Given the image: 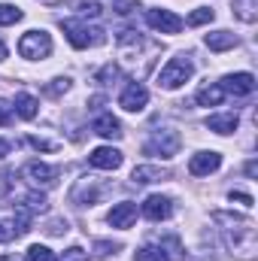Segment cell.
<instances>
[{
    "label": "cell",
    "mask_w": 258,
    "mask_h": 261,
    "mask_svg": "<svg viewBox=\"0 0 258 261\" xmlns=\"http://www.w3.org/2000/svg\"><path fill=\"white\" fill-rule=\"evenodd\" d=\"M213 222L222 225V237L228 249L240 258H255V225L246 216H231V213H213Z\"/></svg>",
    "instance_id": "cell-1"
},
{
    "label": "cell",
    "mask_w": 258,
    "mask_h": 261,
    "mask_svg": "<svg viewBox=\"0 0 258 261\" xmlns=\"http://www.w3.org/2000/svg\"><path fill=\"white\" fill-rule=\"evenodd\" d=\"M61 31L67 34L73 49H88V46H104L107 43V31L104 28H91L82 18H61Z\"/></svg>",
    "instance_id": "cell-2"
},
{
    "label": "cell",
    "mask_w": 258,
    "mask_h": 261,
    "mask_svg": "<svg viewBox=\"0 0 258 261\" xmlns=\"http://www.w3.org/2000/svg\"><path fill=\"white\" fill-rule=\"evenodd\" d=\"M192 73H194L192 58H189V55H176V58H170L167 64L161 67V73H158V85L167 88V91H173V88L186 85V82L192 79Z\"/></svg>",
    "instance_id": "cell-3"
},
{
    "label": "cell",
    "mask_w": 258,
    "mask_h": 261,
    "mask_svg": "<svg viewBox=\"0 0 258 261\" xmlns=\"http://www.w3.org/2000/svg\"><path fill=\"white\" fill-rule=\"evenodd\" d=\"M18 55L28 58V61L49 58L52 55V34H46V31H28L18 40Z\"/></svg>",
    "instance_id": "cell-4"
},
{
    "label": "cell",
    "mask_w": 258,
    "mask_h": 261,
    "mask_svg": "<svg viewBox=\"0 0 258 261\" xmlns=\"http://www.w3.org/2000/svg\"><path fill=\"white\" fill-rule=\"evenodd\" d=\"M179 146H183L179 134L167 128V130H155V134L146 140L143 152H146V155H155V158H173V155L179 152Z\"/></svg>",
    "instance_id": "cell-5"
},
{
    "label": "cell",
    "mask_w": 258,
    "mask_h": 261,
    "mask_svg": "<svg viewBox=\"0 0 258 261\" xmlns=\"http://www.w3.org/2000/svg\"><path fill=\"white\" fill-rule=\"evenodd\" d=\"M104 195V189L97 186V179L94 176H82V179H76V186L70 189V203L73 206H91V203H97Z\"/></svg>",
    "instance_id": "cell-6"
},
{
    "label": "cell",
    "mask_w": 258,
    "mask_h": 261,
    "mask_svg": "<svg viewBox=\"0 0 258 261\" xmlns=\"http://www.w3.org/2000/svg\"><path fill=\"white\" fill-rule=\"evenodd\" d=\"M146 24L155 28V31H161V34H179L186 28V21L176 12H170V9H149L146 12Z\"/></svg>",
    "instance_id": "cell-7"
},
{
    "label": "cell",
    "mask_w": 258,
    "mask_h": 261,
    "mask_svg": "<svg viewBox=\"0 0 258 261\" xmlns=\"http://www.w3.org/2000/svg\"><path fill=\"white\" fill-rule=\"evenodd\" d=\"M21 173H24V176L31 179V186H37V189H49V186L58 182V167L43 164V161H28Z\"/></svg>",
    "instance_id": "cell-8"
},
{
    "label": "cell",
    "mask_w": 258,
    "mask_h": 261,
    "mask_svg": "<svg viewBox=\"0 0 258 261\" xmlns=\"http://www.w3.org/2000/svg\"><path fill=\"white\" fill-rule=\"evenodd\" d=\"M219 85H222V91H225V94L246 97V94H252V91H255V76H252V73H228Z\"/></svg>",
    "instance_id": "cell-9"
},
{
    "label": "cell",
    "mask_w": 258,
    "mask_h": 261,
    "mask_svg": "<svg viewBox=\"0 0 258 261\" xmlns=\"http://www.w3.org/2000/svg\"><path fill=\"white\" fill-rule=\"evenodd\" d=\"M143 216L152 219V222H161V219H170L173 216V200L167 195H149L143 200Z\"/></svg>",
    "instance_id": "cell-10"
},
{
    "label": "cell",
    "mask_w": 258,
    "mask_h": 261,
    "mask_svg": "<svg viewBox=\"0 0 258 261\" xmlns=\"http://www.w3.org/2000/svg\"><path fill=\"white\" fill-rule=\"evenodd\" d=\"M146 103H149V91H146L143 82H131L128 88L122 91V97H119V107L128 110V113H140Z\"/></svg>",
    "instance_id": "cell-11"
},
{
    "label": "cell",
    "mask_w": 258,
    "mask_h": 261,
    "mask_svg": "<svg viewBox=\"0 0 258 261\" xmlns=\"http://www.w3.org/2000/svg\"><path fill=\"white\" fill-rule=\"evenodd\" d=\"M88 164L97 167V170H119V167H122V152L113 149V146H97V149L88 155Z\"/></svg>",
    "instance_id": "cell-12"
},
{
    "label": "cell",
    "mask_w": 258,
    "mask_h": 261,
    "mask_svg": "<svg viewBox=\"0 0 258 261\" xmlns=\"http://www.w3.org/2000/svg\"><path fill=\"white\" fill-rule=\"evenodd\" d=\"M219 167H222V155L219 152H197V155H192V161H189V173L192 176H210Z\"/></svg>",
    "instance_id": "cell-13"
},
{
    "label": "cell",
    "mask_w": 258,
    "mask_h": 261,
    "mask_svg": "<svg viewBox=\"0 0 258 261\" xmlns=\"http://www.w3.org/2000/svg\"><path fill=\"white\" fill-rule=\"evenodd\" d=\"M107 222L113 225V228H131L134 222H137V206L131 203V200H122V203H116L113 210H110V216H107Z\"/></svg>",
    "instance_id": "cell-14"
},
{
    "label": "cell",
    "mask_w": 258,
    "mask_h": 261,
    "mask_svg": "<svg viewBox=\"0 0 258 261\" xmlns=\"http://www.w3.org/2000/svg\"><path fill=\"white\" fill-rule=\"evenodd\" d=\"M131 179H134L137 186H149V182L170 179V170H164V167H155V164H140V167H134Z\"/></svg>",
    "instance_id": "cell-15"
},
{
    "label": "cell",
    "mask_w": 258,
    "mask_h": 261,
    "mask_svg": "<svg viewBox=\"0 0 258 261\" xmlns=\"http://www.w3.org/2000/svg\"><path fill=\"white\" fill-rule=\"evenodd\" d=\"M91 130L100 134V137H107V140H119V137H122V125H119V119H116L113 113H100V116L91 122Z\"/></svg>",
    "instance_id": "cell-16"
},
{
    "label": "cell",
    "mask_w": 258,
    "mask_h": 261,
    "mask_svg": "<svg viewBox=\"0 0 258 261\" xmlns=\"http://www.w3.org/2000/svg\"><path fill=\"white\" fill-rule=\"evenodd\" d=\"M237 125H240V116L237 113H219V116H210L207 119V128L216 130V134H234L237 130Z\"/></svg>",
    "instance_id": "cell-17"
},
{
    "label": "cell",
    "mask_w": 258,
    "mask_h": 261,
    "mask_svg": "<svg viewBox=\"0 0 258 261\" xmlns=\"http://www.w3.org/2000/svg\"><path fill=\"white\" fill-rule=\"evenodd\" d=\"M203 43H207L213 52H225V49H234V46H237V37H234L231 31H213V34L203 37Z\"/></svg>",
    "instance_id": "cell-18"
},
{
    "label": "cell",
    "mask_w": 258,
    "mask_h": 261,
    "mask_svg": "<svg viewBox=\"0 0 258 261\" xmlns=\"http://www.w3.org/2000/svg\"><path fill=\"white\" fill-rule=\"evenodd\" d=\"M12 110L21 116V119H37V113H40V103H37V97L34 94H18L15 97V103H12Z\"/></svg>",
    "instance_id": "cell-19"
},
{
    "label": "cell",
    "mask_w": 258,
    "mask_h": 261,
    "mask_svg": "<svg viewBox=\"0 0 258 261\" xmlns=\"http://www.w3.org/2000/svg\"><path fill=\"white\" fill-rule=\"evenodd\" d=\"M194 100H197L200 107H219V103L225 100V91H222V85H207V88L197 91Z\"/></svg>",
    "instance_id": "cell-20"
},
{
    "label": "cell",
    "mask_w": 258,
    "mask_h": 261,
    "mask_svg": "<svg viewBox=\"0 0 258 261\" xmlns=\"http://www.w3.org/2000/svg\"><path fill=\"white\" fill-rule=\"evenodd\" d=\"M9 228H12V234H15V237L28 234V231H31V213H28L24 206H18V210L12 213V219H9Z\"/></svg>",
    "instance_id": "cell-21"
},
{
    "label": "cell",
    "mask_w": 258,
    "mask_h": 261,
    "mask_svg": "<svg viewBox=\"0 0 258 261\" xmlns=\"http://www.w3.org/2000/svg\"><path fill=\"white\" fill-rule=\"evenodd\" d=\"M255 9H258L255 0H234V15H237L240 21H246V24H252V21L258 18Z\"/></svg>",
    "instance_id": "cell-22"
},
{
    "label": "cell",
    "mask_w": 258,
    "mask_h": 261,
    "mask_svg": "<svg viewBox=\"0 0 258 261\" xmlns=\"http://www.w3.org/2000/svg\"><path fill=\"white\" fill-rule=\"evenodd\" d=\"M134 261H170V255L161 246H143V249H137Z\"/></svg>",
    "instance_id": "cell-23"
},
{
    "label": "cell",
    "mask_w": 258,
    "mask_h": 261,
    "mask_svg": "<svg viewBox=\"0 0 258 261\" xmlns=\"http://www.w3.org/2000/svg\"><path fill=\"white\" fill-rule=\"evenodd\" d=\"M46 206H49V200H46V195H40V192H31V195L24 197V210L28 213H46Z\"/></svg>",
    "instance_id": "cell-24"
},
{
    "label": "cell",
    "mask_w": 258,
    "mask_h": 261,
    "mask_svg": "<svg viewBox=\"0 0 258 261\" xmlns=\"http://www.w3.org/2000/svg\"><path fill=\"white\" fill-rule=\"evenodd\" d=\"M15 21H21V9L12 6V3H0V24L6 28V24H15Z\"/></svg>",
    "instance_id": "cell-25"
},
{
    "label": "cell",
    "mask_w": 258,
    "mask_h": 261,
    "mask_svg": "<svg viewBox=\"0 0 258 261\" xmlns=\"http://www.w3.org/2000/svg\"><path fill=\"white\" fill-rule=\"evenodd\" d=\"M213 15H216L213 9H207V6H200V9H194L192 15L186 18V24H189V28H197V24H207V21H213Z\"/></svg>",
    "instance_id": "cell-26"
},
{
    "label": "cell",
    "mask_w": 258,
    "mask_h": 261,
    "mask_svg": "<svg viewBox=\"0 0 258 261\" xmlns=\"http://www.w3.org/2000/svg\"><path fill=\"white\" fill-rule=\"evenodd\" d=\"M28 261H55V255H52V249H46V246L34 243V246L28 249Z\"/></svg>",
    "instance_id": "cell-27"
},
{
    "label": "cell",
    "mask_w": 258,
    "mask_h": 261,
    "mask_svg": "<svg viewBox=\"0 0 258 261\" xmlns=\"http://www.w3.org/2000/svg\"><path fill=\"white\" fill-rule=\"evenodd\" d=\"M67 88H70V79L67 76H58V79H52V85H46V94L58 97V94H64Z\"/></svg>",
    "instance_id": "cell-28"
},
{
    "label": "cell",
    "mask_w": 258,
    "mask_h": 261,
    "mask_svg": "<svg viewBox=\"0 0 258 261\" xmlns=\"http://www.w3.org/2000/svg\"><path fill=\"white\" fill-rule=\"evenodd\" d=\"M104 9H100V3H94V0H85V3H79V15L82 18H97Z\"/></svg>",
    "instance_id": "cell-29"
},
{
    "label": "cell",
    "mask_w": 258,
    "mask_h": 261,
    "mask_svg": "<svg viewBox=\"0 0 258 261\" xmlns=\"http://www.w3.org/2000/svg\"><path fill=\"white\" fill-rule=\"evenodd\" d=\"M113 6L119 15H131L134 9H140V0H113Z\"/></svg>",
    "instance_id": "cell-30"
},
{
    "label": "cell",
    "mask_w": 258,
    "mask_h": 261,
    "mask_svg": "<svg viewBox=\"0 0 258 261\" xmlns=\"http://www.w3.org/2000/svg\"><path fill=\"white\" fill-rule=\"evenodd\" d=\"M55 261H88V252H85V249H79V246H70L64 255H61V258H55Z\"/></svg>",
    "instance_id": "cell-31"
},
{
    "label": "cell",
    "mask_w": 258,
    "mask_h": 261,
    "mask_svg": "<svg viewBox=\"0 0 258 261\" xmlns=\"http://www.w3.org/2000/svg\"><path fill=\"white\" fill-rule=\"evenodd\" d=\"M70 228H67L64 219H52L49 225H46V234H52V237H61V234H67Z\"/></svg>",
    "instance_id": "cell-32"
},
{
    "label": "cell",
    "mask_w": 258,
    "mask_h": 261,
    "mask_svg": "<svg viewBox=\"0 0 258 261\" xmlns=\"http://www.w3.org/2000/svg\"><path fill=\"white\" fill-rule=\"evenodd\" d=\"M12 113H15V110H12V103H9V100H0V128L12 122Z\"/></svg>",
    "instance_id": "cell-33"
},
{
    "label": "cell",
    "mask_w": 258,
    "mask_h": 261,
    "mask_svg": "<svg viewBox=\"0 0 258 261\" xmlns=\"http://www.w3.org/2000/svg\"><path fill=\"white\" fill-rule=\"evenodd\" d=\"M94 249H97V255L104 258V255H113L119 246H116V243H107V240H97V243H94Z\"/></svg>",
    "instance_id": "cell-34"
},
{
    "label": "cell",
    "mask_w": 258,
    "mask_h": 261,
    "mask_svg": "<svg viewBox=\"0 0 258 261\" xmlns=\"http://www.w3.org/2000/svg\"><path fill=\"white\" fill-rule=\"evenodd\" d=\"M28 143H31L34 149H55V143H49V140H40V137H28Z\"/></svg>",
    "instance_id": "cell-35"
},
{
    "label": "cell",
    "mask_w": 258,
    "mask_h": 261,
    "mask_svg": "<svg viewBox=\"0 0 258 261\" xmlns=\"http://www.w3.org/2000/svg\"><path fill=\"white\" fill-rule=\"evenodd\" d=\"M12 237H15V234H12V228L0 222V243H6V240H12Z\"/></svg>",
    "instance_id": "cell-36"
},
{
    "label": "cell",
    "mask_w": 258,
    "mask_h": 261,
    "mask_svg": "<svg viewBox=\"0 0 258 261\" xmlns=\"http://www.w3.org/2000/svg\"><path fill=\"white\" fill-rule=\"evenodd\" d=\"M231 200H240V203L252 206V197H249V195H243V192H231Z\"/></svg>",
    "instance_id": "cell-37"
},
{
    "label": "cell",
    "mask_w": 258,
    "mask_h": 261,
    "mask_svg": "<svg viewBox=\"0 0 258 261\" xmlns=\"http://www.w3.org/2000/svg\"><path fill=\"white\" fill-rule=\"evenodd\" d=\"M258 173V164L255 161H249V164H246V176H255Z\"/></svg>",
    "instance_id": "cell-38"
},
{
    "label": "cell",
    "mask_w": 258,
    "mask_h": 261,
    "mask_svg": "<svg viewBox=\"0 0 258 261\" xmlns=\"http://www.w3.org/2000/svg\"><path fill=\"white\" fill-rule=\"evenodd\" d=\"M9 155V143L6 140H0V158H6Z\"/></svg>",
    "instance_id": "cell-39"
},
{
    "label": "cell",
    "mask_w": 258,
    "mask_h": 261,
    "mask_svg": "<svg viewBox=\"0 0 258 261\" xmlns=\"http://www.w3.org/2000/svg\"><path fill=\"white\" fill-rule=\"evenodd\" d=\"M6 58V46H3V40H0V61Z\"/></svg>",
    "instance_id": "cell-40"
},
{
    "label": "cell",
    "mask_w": 258,
    "mask_h": 261,
    "mask_svg": "<svg viewBox=\"0 0 258 261\" xmlns=\"http://www.w3.org/2000/svg\"><path fill=\"white\" fill-rule=\"evenodd\" d=\"M0 261H21V258H15V255H0Z\"/></svg>",
    "instance_id": "cell-41"
},
{
    "label": "cell",
    "mask_w": 258,
    "mask_h": 261,
    "mask_svg": "<svg viewBox=\"0 0 258 261\" xmlns=\"http://www.w3.org/2000/svg\"><path fill=\"white\" fill-rule=\"evenodd\" d=\"M43 3H58V0H43Z\"/></svg>",
    "instance_id": "cell-42"
}]
</instances>
